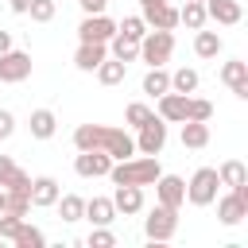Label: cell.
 Wrapping results in <instances>:
<instances>
[{
  "label": "cell",
  "instance_id": "39",
  "mask_svg": "<svg viewBox=\"0 0 248 248\" xmlns=\"http://www.w3.org/2000/svg\"><path fill=\"white\" fill-rule=\"evenodd\" d=\"M4 50H12V35H8V31H0V54H4Z\"/></svg>",
  "mask_w": 248,
  "mask_h": 248
},
{
  "label": "cell",
  "instance_id": "2",
  "mask_svg": "<svg viewBox=\"0 0 248 248\" xmlns=\"http://www.w3.org/2000/svg\"><path fill=\"white\" fill-rule=\"evenodd\" d=\"M159 174H163L159 155H132V159H116L108 167L112 186H151Z\"/></svg>",
  "mask_w": 248,
  "mask_h": 248
},
{
  "label": "cell",
  "instance_id": "21",
  "mask_svg": "<svg viewBox=\"0 0 248 248\" xmlns=\"http://www.w3.org/2000/svg\"><path fill=\"white\" fill-rule=\"evenodd\" d=\"M12 244H16V248H43L46 236H43V229L27 225V217H23V221L16 225V232H12Z\"/></svg>",
  "mask_w": 248,
  "mask_h": 248
},
{
  "label": "cell",
  "instance_id": "20",
  "mask_svg": "<svg viewBox=\"0 0 248 248\" xmlns=\"http://www.w3.org/2000/svg\"><path fill=\"white\" fill-rule=\"evenodd\" d=\"M209 143V120H182V147H205Z\"/></svg>",
  "mask_w": 248,
  "mask_h": 248
},
{
  "label": "cell",
  "instance_id": "16",
  "mask_svg": "<svg viewBox=\"0 0 248 248\" xmlns=\"http://www.w3.org/2000/svg\"><path fill=\"white\" fill-rule=\"evenodd\" d=\"M105 58H108V43H81L78 54H74V66L89 74V70H97Z\"/></svg>",
  "mask_w": 248,
  "mask_h": 248
},
{
  "label": "cell",
  "instance_id": "5",
  "mask_svg": "<svg viewBox=\"0 0 248 248\" xmlns=\"http://www.w3.org/2000/svg\"><path fill=\"white\" fill-rule=\"evenodd\" d=\"M174 229H178V209H170V205H155L147 213V221H143L147 240H170Z\"/></svg>",
  "mask_w": 248,
  "mask_h": 248
},
{
  "label": "cell",
  "instance_id": "28",
  "mask_svg": "<svg viewBox=\"0 0 248 248\" xmlns=\"http://www.w3.org/2000/svg\"><path fill=\"white\" fill-rule=\"evenodd\" d=\"M124 74H128V66L116 62V58H105V62L97 66V81H101V85H120Z\"/></svg>",
  "mask_w": 248,
  "mask_h": 248
},
{
  "label": "cell",
  "instance_id": "19",
  "mask_svg": "<svg viewBox=\"0 0 248 248\" xmlns=\"http://www.w3.org/2000/svg\"><path fill=\"white\" fill-rule=\"evenodd\" d=\"M81 217H89L93 225H112L116 221V205H112V198H89Z\"/></svg>",
  "mask_w": 248,
  "mask_h": 248
},
{
  "label": "cell",
  "instance_id": "32",
  "mask_svg": "<svg viewBox=\"0 0 248 248\" xmlns=\"http://www.w3.org/2000/svg\"><path fill=\"white\" fill-rule=\"evenodd\" d=\"M27 16H31L35 23H50V19H54V0H31V4H27Z\"/></svg>",
  "mask_w": 248,
  "mask_h": 248
},
{
  "label": "cell",
  "instance_id": "6",
  "mask_svg": "<svg viewBox=\"0 0 248 248\" xmlns=\"http://www.w3.org/2000/svg\"><path fill=\"white\" fill-rule=\"evenodd\" d=\"M167 143V120L163 116H151L147 124H140V136H136V151L140 155H159Z\"/></svg>",
  "mask_w": 248,
  "mask_h": 248
},
{
  "label": "cell",
  "instance_id": "10",
  "mask_svg": "<svg viewBox=\"0 0 248 248\" xmlns=\"http://www.w3.org/2000/svg\"><path fill=\"white\" fill-rule=\"evenodd\" d=\"M151 186H155V194H159V205H170V209H178V205L186 202V182H182L178 174H159Z\"/></svg>",
  "mask_w": 248,
  "mask_h": 248
},
{
  "label": "cell",
  "instance_id": "17",
  "mask_svg": "<svg viewBox=\"0 0 248 248\" xmlns=\"http://www.w3.org/2000/svg\"><path fill=\"white\" fill-rule=\"evenodd\" d=\"M58 182L50 178V174H39V178H31V205H39V209H46V205H54L58 202Z\"/></svg>",
  "mask_w": 248,
  "mask_h": 248
},
{
  "label": "cell",
  "instance_id": "8",
  "mask_svg": "<svg viewBox=\"0 0 248 248\" xmlns=\"http://www.w3.org/2000/svg\"><path fill=\"white\" fill-rule=\"evenodd\" d=\"M78 35H81V43H108V39L116 35V23H112L105 12H97V16H85V19H81Z\"/></svg>",
  "mask_w": 248,
  "mask_h": 248
},
{
  "label": "cell",
  "instance_id": "25",
  "mask_svg": "<svg viewBox=\"0 0 248 248\" xmlns=\"http://www.w3.org/2000/svg\"><path fill=\"white\" fill-rule=\"evenodd\" d=\"M221 46H225V43H221V35H217V31H202V27H198V39H194L198 58H217V54H221Z\"/></svg>",
  "mask_w": 248,
  "mask_h": 248
},
{
  "label": "cell",
  "instance_id": "15",
  "mask_svg": "<svg viewBox=\"0 0 248 248\" xmlns=\"http://www.w3.org/2000/svg\"><path fill=\"white\" fill-rule=\"evenodd\" d=\"M240 16H244L240 0H205V19H213V23L232 27V23H240Z\"/></svg>",
  "mask_w": 248,
  "mask_h": 248
},
{
  "label": "cell",
  "instance_id": "9",
  "mask_svg": "<svg viewBox=\"0 0 248 248\" xmlns=\"http://www.w3.org/2000/svg\"><path fill=\"white\" fill-rule=\"evenodd\" d=\"M108 167H112V155L108 151H78V159H74V170L81 178H105Z\"/></svg>",
  "mask_w": 248,
  "mask_h": 248
},
{
  "label": "cell",
  "instance_id": "36",
  "mask_svg": "<svg viewBox=\"0 0 248 248\" xmlns=\"http://www.w3.org/2000/svg\"><path fill=\"white\" fill-rule=\"evenodd\" d=\"M23 217H16V213H4L0 217V240H12V232H16V225H19Z\"/></svg>",
  "mask_w": 248,
  "mask_h": 248
},
{
  "label": "cell",
  "instance_id": "4",
  "mask_svg": "<svg viewBox=\"0 0 248 248\" xmlns=\"http://www.w3.org/2000/svg\"><path fill=\"white\" fill-rule=\"evenodd\" d=\"M217 186H221L217 167H202V170H194V178L186 182V202H190V205H213Z\"/></svg>",
  "mask_w": 248,
  "mask_h": 248
},
{
  "label": "cell",
  "instance_id": "1",
  "mask_svg": "<svg viewBox=\"0 0 248 248\" xmlns=\"http://www.w3.org/2000/svg\"><path fill=\"white\" fill-rule=\"evenodd\" d=\"M74 147L78 151H108L112 163L136 155V140L124 128H108V124H78L74 128Z\"/></svg>",
  "mask_w": 248,
  "mask_h": 248
},
{
  "label": "cell",
  "instance_id": "14",
  "mask_svg": "<svg viewBox=\"0 0 248 248\" xmlns=\"http://www.w3.org/2000/svg\"><path fill=\"white\" fill-rule=\"evenodd\" d=\"M221 81H225L240 101H248V62H240V58L225 62V66H221Z\"/></svg>",
  "mask_w": 248,
  "mask_h": 248
},
{
  "label": "cell",
  "instance_id": "24",
  "mask_svg": "<svg viewBox=\"0 0 248 248\" xmlns=\"http://www.w3.org/2000/svg\"><path fill=\"white\" fill-rule=\"evenodd\" d=\"M178 23H186L190 31L205 27V4H202V0H186V4L178 8Z\"/></svg>",
  "mask_w": 248,
  "mask_h": 248
},
{
  "label": "cell",
  "instance_id": "7",
  "mask_svg": "<svg viewBox=\"0 0 248 248\" xmlns=\"http://www.w3.org/2000/svg\"><path fill=\"white\" fill-rule=\"evenodd\" d=\"M31 78V54L27 50H4L0 54V81H8V85H16V81H27Z\"/></svg>",
  "mask_w": 248,
  "mask_h": 248
},
{
  "label": "cell",
  "instance_id": "40",
  "mask_svg": "<svg viewBox=\"0 0 248 248\" xmlns=\"http://www.w3.org/2000/svg\"><path fill=\"white\" fill-rule=\"evenodd\" d=\"M8 4H12V12H27V4H31V0H8Z\"/></svg>",
  "mask_w": 248,
  "mask_h": 248
},
{
  "label": "cell",
  "instance_id": "27",
  "mask_svg": "<svg viewBox=\"0 0 248 248\" xmlns=\"http://www.w3.org/2000/svg\"><path fill=\"white\" fill-rule=\"evenodd\" d=\"M58 217L62 221H81V213H85V198H78V194H58Z\"/></svg>",
  "mask_w": 248,
  "mask_h": 248
},
{
  "label": "cell",
  "instance_id": "23",
  "mask_svg": "<svg viewBox=\"0 0 248 248\" xmlns=\"http://www.w3.org/2000/svg\"><path fill=\"white\" fill-rule=\"evenodd\" d=\"M217 178H221V186H240V182H248V170H244V163L240 159H225L221 167H217Z\"/></svg>",
  "mask_w": 248,
  "mask_h": 248
},
{
  "label": "cell",
  "instance_id": "34",
  "mask_svg": "<svg viewBox=\"0 0 248 248\" xmlns=\"http://www.w3.org/2000/svg\"><path fill=\"white\" fill-rule=\"evenodd\" d=\"M85 244H89V248H112V244H116V236L108 232V225H97V229L89 232V240H85Z\"/></svg>",
  "mask_w": 248,
  "mask_h": 248
},
{
  "label": "cell",
  "instance_id": "43",
  "mask_svg": "<svg viewBox=\"0 0 248 248\" xmlns=\"http://www.w3.org/2000/svg\"><path fill=\"white\" fill-rule=\"evenodd\" d=\"M202 4H205V0H202Z\"/></svg>",
  "mask_w": 248,
  "mask_h": 248
},
{
  "label": "cell",
  "instance_id": "13",
  "mask_svg": "<svg viewBox=\"0 0 248 248\" xmlns=\"http://www.w3.org/2000/svg\"><path fill=\"white\" fill-rule=\"evenodd\" d=\"M186 112H190V93H174V89H167V93L159 97V116H163V120L182 124Z\"/></svg>",
  "mask_w": 248,
  "mask_h": 248
},
{
  "label": "cell",
  "instance_id": "3",
  "mask_svg": "<svg viewBox=\"0 0 248 248\" xmlns=\"http://www.w3.org/2000/svg\"><path fill=\"white\" fill-rule=\"evenodd\" d=\"M170 54H174V35L170 31H147L143 39H140V58L147 62V66H163V62H170Z\"/></svg>",
  "mask_w": 248,
  "mask_h": 248
},
{
  "label": "cell",
  "instance_id": "37",
  "mask_svg": "<svg viewBox=\"0 0 248 248\" xmlns=\"http://www.w3.org/2000/svg\"><path fill=\"white\" fill-rule=\"evenodd\" d=\"M12 132H16V116H12L8 108H0V140H8Z\"/></svg>",
  "mask_w": 248,
  "mask_h": 248
},
{
  "label": "cell",
  "instance_id": "18",
  "mask_svg": "<svg viewBox=\"0 0 248 248\" xmlns=\"http://www.w3.org/2000/svg\"><path fill=\"white\" fill-rule=\"evenodd\" d=\"M112 205H116V213H124V217L140 213V209H143V186H116Z\"/></svg>",
  "mask_w": 248,
  "mask_h": 248
},
{
  "label": "cell",
  "instance_id": "38",
  "mask_svg": "<svg viewBox=\"0 0 248 248\" xmlns=\"http://www.w3.org/2000/svg\"><path fill=\"white\" fill-rule=\"evenodd\" d=\"M81 8H85V16H97V12H105V4L108 0H78Z\"/></svg>",
  "mask_w": 248,
  "mask_h": 248
},
{
  "label": "cell",
  "instance_id": "22",
  "mask_svg": "<svg viewBox=\"0 0 248 248\" xmlns=\"http://www.w3.org/2000/svg\"><path fill=\"white\" fill-rule=\"evenodd\" d=\"M27 124H31V136H35V140H50V136H54V128H58V120H54V112H50V108H35Z\"/></svg>",
  "mask_w": 248,
  "mask_h": 248
},
{
  "label": "cell",
  "instance_id": "12",
  "mask_svg": "<svg viewBox=\"0 0 248 248\" xmlns=\"http://www.w3.org/2000/svg\"><path fill=\"white\" fill-rule=\"evenodd\" d=\"M217 202V217H221V225H240L244 217H248V198L244 194H225V198H213Z\"/></svg>",
  "mask_w": 248,
  "mask_h": 248
},
{
  "label": "cell",
  "instance_id": "41",
  "mask_svg": "<svg viewBox=\"0 0 248 248\" xmlns=\"http://www.w3.org/2000/svg\"><path fill=\"white\" fill-rule=\"evenodd\" d=\"M0 209H4V186H0Z\"/></svg>",
  "mask_w": 248,
  "mask_h": 248
},
{
  "label": "cell",
  "instance_id": "42",
  "mask_svg": "<svg viewBox=\"0 0 248 248\" xmlns=\"http://www.w3.org/2000/svg\"><path fill=\"white\" fill-rule=\"evenodd\" d=\"M140 4H159V0H140Z\"/></svg>",
  "mask_w": 248,
  "mask_h": 248
},
{
  "label": "cell",
  "instance_id": "11",
  "mask_svg": "<svg viewBox=\"0 0 248 248\" xmlns=\"http://www.w3.org/2000/svg\"><path fill=\"white\" fill-rule=\"evenodd\" d=\"M143 23L155 27V31H174V27H178V8H170L167 0L143 4Z\"/></svg>",
  "mask_w": 248,
  "mask_h": 248
},
{
  "label": "cell",
  "instance_id": "33",
  "mask_svg": "<svg viewBox=\"0 0 248 248\" xmlns=\"http://www.w3.org/2000/svg\"><path fill=\"white\" fill-rule=\"evenodd\" d=\"M151 116H155V112H151L147 105H140V101H136V105H128V112H124V120H128L132 128H140V124H147Z\"/></svg>",
  "mask_w": 248,
  "mask_h": 248
},
{
  "label": "cell",
  "instance_id": "29",
  "mask_svg": "<svg viewBox=\"0 0 248 248\" xmlns=\"http://www.w3.org/2000/svg\"><path fill=\"white\" fill-rule=\"evenodd\" d=\"M116 35H120V39H132V43H140V39L147 35L143 16H124V23H116Z\"/></svg>",
  "mask_w": 248,
  "mask_h": 248
},
{
  "label": "cell",
  "instance_id": "35",
  "mask_svg": "<svg viewBox=\"0 0 248 248\" xmlns=\"http://www.w3.org/2000/svg\"><path fill=\"white\" fill-rule=\"evenodd\" d=\"M209 116H213V105L202 101V97H190V112H186V120H209Z\"/></svg>",
  "mask_w": 248,
  "mask_h": 248
},
{
  "label": "cell",
  "instance_id": "26",
  "mask_svg": "<svg viewBox=\"0 0 248 248\" xmlns=\"http://www.w3.org/2000/svg\"><path fill=\"white\" fill-rule=\"evenodd\" d=\"M170 89V74L163 70V66H151L147 74H143V93H151V97H163Z\"/></svg>",
  "mask_w": 248,
  "mask_h": 248
},
{
  "label": "cell",
  "instance_id": "30",
  "mask_svg": "<svg viewBox=\"0 0 248 248\" xmlns=\"http://www.w3.org/2000/svg\"><path fill=\"white\" fill-rule=\"evenodd\" d=\"M108 43H112V58H116V62H124V66H128V62H136V58H140V43L120 39V35H112Z\"/></svg>",
  "mask_w": 248,
  "mask_h": 248
},
{
  "label": "cell",
  "instance_id": "31",
  "mask_svg": "<svg viewBox=\"0 0 248 248\" xmlns=\"http://www.w3.org/2000/svg\"><path fill=\"white\" fill-rule=\"evenodd\" d=\"M170 89H174V93H194V89H198V70H186V66L174 70V74H170Z\"/></svg>",
  "mask_w": 248,
  "mask_h": 248
}]
</instances>
